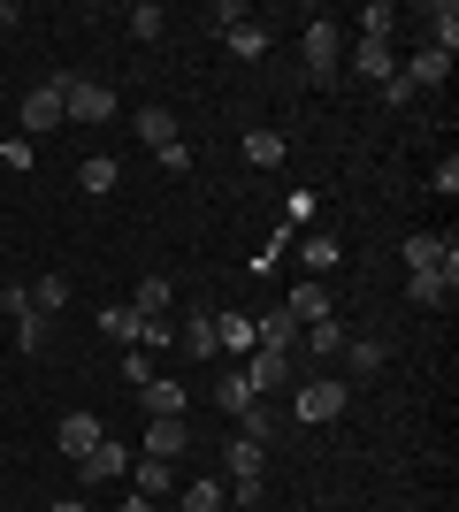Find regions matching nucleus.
<instances>
[{
	"label": "nucleus",
	"instance_id": "nucleus-15",
	"mask_svg": "<svg viewBox=\"0 0 459 512\" xmlns=\"http://www.w3.org/2000/svg\"><path fill=\"white\" fill-rule=\"evenodd\" d=\"M383 360H391V344L383 337H345V367L368 383V375H383Z\"/></svg>",
	"mask_w": 459,
	"mask_h": 512
},
{
	"label": "nucleus",
	"instance_id": "nucleus-6",
	"mask_svg": "<svg viewBox=\"0 0 459 512\" xmlns=\"http://www.w3.org/2000/svg\"><path fill=\"white\" fill-rule=\"evenodd\" d=\"M0 306H8V321H16V352H39V344H46V314L31 306V283H8V299H0Z\"/></svg>",
	"mask_w": 459,
	"mask_h": 512
},
{
	"label": "nucleus",
	"instance_id": "nucleus-27",
	"mask_svg": "<svg viewBox=\"0 0 459 512\" xmlns=\"http://www.w3.org/2000/svg\"><path fill=\"white\" fill-rule=\"evenodd\" d=\"M169 490H176V467H169V459H138V497H153V505H161Z\"/></svg>",
	"mask_w": 459,
	"mask_h": 512
},
{
	"label": "nucleus",
	"instance_id": "nucleus-10",
	"mask_svg": "<svg viewBox=\"0 0 459 512\" xmlns=\"http://www.w3.org/2000/svg\"><path fill=\"white\" fill-rule=\"evenodd\" d=\"M176 451H192V428H184V413H176V421H153V428H146V444H138V459H169V467H176Z\"/></svg>",
	"mask_w": 459,
	"mask_h": 512
},
{
	"label": "nucleus",
	"instance_id": "nucleus-17",
	"mask_svg": "<svg viewBox=\"0 0 459 512\" xmlns=\"http://www.w3.org/2000/svg\"><path fill=\"white\" fill-rule=\"evenodd\" d=\"M284 314L299 321V329H306V321H329V291H322V276H314V283H299V291L284 299Z\"/></svg>",
	"mask_w": 459,
	"mask_h": 512
},
{
	"label": "nucleus",
	"instance_id": "nucleus-20",
	"mask_svg": "<svg viewBox=\"0 0 459 512\" xmlns=\"http://www.w3.org/2000/svg\"><path fill=\"white\" fill-rule=\"evenodd\" d=\"M100 436H108V428L92 421V413H69V421H62V451H69V459H85V451L100 444Z\"/></svg>",
	"mask_w": 459,
	"mask_h": 512
},
{
	"label": "nucleus",
	"instance_id": "nucleus-19",
	"mask_svg": "<svg viewBox=\"0 0 459 512\" xmlns=\"http://www.w3.org/2000/svg\"><path fill=\"white\" fill-rule=\"evenodd\" d=\"M299 344H306V360H329V352H345V329H337V314H329V321H306Z\"/></svg>",
	"mask_w": 459,
	"mask_h": 512
},
{
	"label": "nucleus",
	"instance_id": "nucleus-31",
	"mask_svg": "<svg viewBox=\"0 0 459 512\" xmlns=\"http://www.w3.org/2000/svg\"><path fill=\"white\" fill-rule=\"evenodd\" d=\"M299 260L314 268V276H322V268H337V237H329V230H306V237H299Z\"/></svg>",
	"mask_w": 459,
	"mask_h": 512
},
{
	"label": "nucleus",
	"instance_id": "nucleus-41",
	"mask_svg": "<svg viewBox=\"0 0 459 512\" xmlns=\"http://www.w3.org/2000/svg\"><path fill=\"white\" fill-rule=\"evenodd\" d=\"M46 512H85V505H77V497H62V505H46Z\"/></svg>",
	"mask_w": 459,
	"mask_h": 512
},
{
	"label": "nucleus",
	"instance_id": "nucleus-24",
	"mask_svg": "<svg viewBox=\"0 0 459 512\" xmlns=\"http://www.w3.org/2000/svg\"><path fill=\"white\" fill-rule=\"evenodd\" d=\"M222 46H230L238 62H261V54H268V23H253V16H245V23H238V31H230Z\"/></svg>",
	"mask_w": 459,
	"mask_h": 512
},
{
	"label": "nucleus",
	"instance_id": "nucleus-11",
	"mask_svg": "<svg viewBox=\"0 0 459 512\" xmlns=\"http://www.w3.org/2000/svg\"><path fill=\"white\" fill-rule=\"evenodd\" d=\"M176 352H184V360H222L215 314H192V321H184V329H176Z\"/></svg>",
	"mask_w": 459,
	"mask_h": 512
},
{
	"label": "nucleus",
	"instance_id": "nucleus-38",
	"mask_svg": "<svg viewBox=\"0 0 459 512\" xmlns=\"http://www.w3.org/2000/svg\"><path fill=\"white\" fill-rule=\"evenodd\" d=\"M123 383H153V352H138V344H131V352H123Z\"/></svg>",
	"mask_w": 459,
	"mask_h": 512
},
{
	"label": "nucleus",
	"instance_id": "nucleus-33",
	"mask_svg": "<svg viewBox=\"0 0 459 512\" xmlns=\"http://www.w3.org/2000/svg\"><path fill=\"white\" fill-rule=\"evenodd\" d=\"M100 337H115L123 352H131V344H138V314H131V306H108V314H100Z\"/></svg>",
	"mask_w": 459,
	"mask_h": 512
},
{
	"label": "nucleus",
	"instance_id": "nucleus-14",
	"mask_svg": "<svg viewBox=\"0 0 459 512\" xmlns=\"http://www.w3.org/2000/svg\"><path fill=\"white\" fill-rule=\"evenodd\" d=\"M138 406H146L153 421H176V413H184V383H169V375H153V383H138Z\"/></svg>",
	"mask_w": 459,
	"mask_h": 512
},
{
	"label": "nucleus",
	"instance_id": "nucleus-30",
	"mask_svg": "<svg viewBox=\"0 0 459 512\" xmlns=\"http://www.w3.org/2000/svg\"><path fill=\"white\" fill-rule=\"evenodd\" d=\"M429 46H437V54H452V46H459V8H452V0L429 8Z\"/></svg>",
	"mask_w": 459,
	"mask_h": 512
},
{
	"label": "nucleus",
	"instance_id": "nucleus-1",
	"mask_svg": "<svg viewBox=\"0 0 459 512\" xmlns=\"http://www.w3.org/2000/svg\"><path fill=\"white\" fill-rule=\"evenodd\" d=\"M299 54H306V69L329 85V77L345 69V31H337L329 16H314V23H306V39H299Z\"/></svg>",
	"mask_w": 459,
	"mask_h": 512
},
{
	"label": "nucleus",
	"instance_id": "nucleus-23",
	"mask_svg": "<svg viewBox=\"0 0 459 512\" xmlns=\"http://www.w3.org/2000/svg\"><path fill=\"white\" fill-rule=\"evenodd\" d=\"M138 138H146L153 153L176 146V115H169V107H138Z\"/></svg>",
	"mask_w": 459,
	"mask_h": 512
},
{
	"label": "nucleus",
	"instance_id": "nucleus-12",
	"mask_svg": "<svg viewBox=\"0 0 459 512\" xmlns=\"http://www.w3.org/2000/svg\"><path fill=\"white\" fill-rule=\"evenodd\" d=\"M352 69H360L368 85H391V77H398V54H391V39H360V46H352Z\"/></svg>",
	"mask_w": 459,
	"mask_h": 512
},
{
	"label": "nucleus",
	"instance_id": "nucleus-21",
	"mask_svg": "<svg viewBox=\"0 0 459 512\" xmlns=\"http://www.w3.org/2000/svg\"><path fill=\"white\" fill-rule=\"evenodd\" d=\"M276 428H284V421H276V413H268V406H261V398H253V406H245V413H238V436H245V444H261V451H268V444H276Z\"/></svg>",
	"mask_w": 459,
	"mask_h": 512
},
{
	"label": "nucleus",
	"instance_id": "nucleus-4",
	"mask_svg": "<svg viewBox=\"0 0 459 512\" xmlns=\"http://www.w3.org/2000/svg\"><path fill=\"white\" fill-rule=\"evenodd\" d=\"M54 123H69L62 115V77H46V85L23 92V138H46Z\"/></svg>",
	"mask_w": 459,
	"mask_h": 512
},
{
	"label": "nucleus",
	"instance_id": "nucleus-9",
	"mask_svg": "<svg viewBox=\"0 0 459 512\" xmlns=\"http://www.w3.org/2000/svg\"><path fill=\"white\" fill-rule=\"evenodd\" d=\"M398 260L421 276V268H444V260H459V245H452V237H437V230H414L406 245H398Z\"/></svg>",
	"mask_w": 459,
	"mask_h": 512
},
{
	"label": "nucleus",
	"instance_id": "nucleus-42",
	"mask_svg": "<svg viewBox=\"0 0 459 512\" xmlns=\"http://www.w3.org/2000/svg\"><path fill=\"white\" fill-rule=\"evenodd\" d=\"M8 23H16V8H8V0H0V31H8Z\"/></svg>",
	"mask_w": 459,
	"mask_h": 512
},
{
	"label": "nucleus",
	"instance_id": "nucleus-3",
	"mask_svg": "<svg viewBox=\"0 0 459 512\" xmlns=\"http://www.w3.org/2000/svg\"><path fill=\"white\" fill-rule=\"evenodd\" d=\"M62 115L69 123H115V92L92 77H62Z\"/></svg>",
	"mask_w": 459,
	"mask_h": 512
},
{
	"label": "nucleus",
	"instance_id": "nucleus-40",
	"mask_svg": "<svg viewBox=\"0 0 459 512\" xmlns=\"http://www.w3.org/2000/svg\"><path fill=\"white\" fill-rule=\"evenodd\" d=\"M123 512H161V505H153V497H138V490H131V505H123Z\"/></svg>",
	"mask_w": 459,
	"mask_h": 512
},
{
	"label": "nucleus",
	"instance_id": "nucleus-2",
	"mask_svg": "<svg viewBox=\"0 0 459 512\" xmlns=\"http://www.w3.org/2000/svg\"><path fill=\"white\" fill-rule=\"evenodd\" d=\"M345 406H352V383H337V375H314V383L291 398V421H337Z\"/></svg>",
	"mask_w": 459,
	"mask_h": 512
},
{
	"label": "nucleus",
	"instance_id": "nucleus-22",
	"mask_svg": "<svg viewBox=\"0 0 459 512\" xmlns=\"http://www.w3.org/2000/svg\"><path fill=\"white\" fill-rule=\"evenodd\" d=\"M284 138H276V130H245V161H253V169H284Z\"/></svg>",
	"mask_w": 459,
	"mask_h": 512
},
{
	"label": "nucleus",
	"instance_id": "nucleus-7",
	"mask_svg": "<svg viewBox=\"0 0 459 512\" xmlns=\"http://www.w3.org/2000/svg\"><path fill=\"white\" fill-rule=\"evenodd\" d=\"M406 299H414V306H452V299H459V260H444V268H421V276H406Z\"/></svg>",
	"mask_w": 459,
	"mask_h": 512
},
{
	"label": "nucleus",
	"instance_id": "nucleus-25",
	"mask_svg": "<svg viewBox=\"0 0 459 512\" xmlns=\"http://www.w3.org/2000/svg\"><path fill=\"white\" fill-rule=\"evenodd\" d=\"M77 184H85L92 199H100V192H115V184H123V169H115V153H92L85 169H77Z\"/></svg>",
	"mask_w": 459,
	"mask_h": 512
},
{
	"label": "nucleus",
	"instance_id": "nucleus-18",
	"mask_svg": "<svg viewBox=\"0 0 459 512\" xmlns=\"http://www.w3.org/2000/svg\"><path fill=\"white\" fill-rule=\"evenodd\" d=\"M222 505H230V490H222V482H207V474L176 490V512H222Z\"/></svg>",
	"mask_w": 459,
	"mask_h": 512
},
{
	"label": "nucleus",
	"instance_id": "nucleus-34",
	"mask_svg": "<svg viewBox=\"0 0 459 512\" xmlns=\"http://www.w3.org/2000/svg\"><path fill=\"white\" fill-rule=\"evenodd\" d=\"M31 306H39V314H62L69 306V276H39L31 283Z\"/></svg>",
	"mask_w": 459,
	"mask_h": 512
},
{
	"label": "nucleus",
	"instance_id": "nucleus-35",
	"mask_svg": "<svg viewBox=\"0 0 459 512\" xmlns=\"http://www.w3.org/2000/svg\"><path fill=\"white\" fill-rule=\"evenodd\" d=\"M391 23H398L391 0H368V8H360V39H391Z\"/></svg>",
	"mask_w": 459,
	"mask_h": 512
},
{
	"label": "nucleus",
	"instance_id": "nucleus-37",
	"mask_svg": "<svg viewBox=\"0 0 459 512\" xmlns=\"http://www.w3.org/2000/svg\"><path fill=\"white\" fill-rule=\"evenodd\" d=\"M238 23H245V0H215V8H207V31H222V39H230Z\"/></svg>",
	"mask_w": 459,
	"mask_h": 512
},
{
	"label": "nucleus",
	"instance_id": "nucleus-26",
	"mask_svg": "<svg viewBox=\"0 0 459 512\" xmlns=\"http://www.w3.org/2000/svg\"><path fill=\"white\" fill-rule=\"evenodd\" d=\"M215 406L230 413V421H238V413L253 406V383H245V367H230V375H222V383H215Z\"/></svg>",
	"mask_w": 459,
	"mask_h": 512
},
{
	"label": "nucleus",
	"instance_id": "nucleus-8",
	"mask_svg": "<svg viewBox=\"0 0 459 512\" xmlns=\"http://www.w3.org/2000/svg\"><path fill=\"white\" fill-rule=\"evenodd\" d=\"M77 474H85V482H123V474H131V444L100 436V444H92L85 459H77Z\"/></svg>",
	"mask_w": 459,
	"mask_h": 512
},
{
	"label": "nucleus",
	"instance_id": "nucleus-28",
	"mask_svg": "<svg viewBox=\"0 0 459 512\" xmlns=\"http://www.w3.org/2000/svg\"><path fill=\"white\" fill-rule=\"evenodd\" d=\"M138 321H169V276H146L138 283V306H131Z\"/></svg>",
	"mask_w": 459,
	"mask_h": 512
},
{
	"label": "nucleus",
	"instance_id": "nucleus-39",
	"mask_svg": "<svg viewBox=\"0 0 459 512\" xmlns=\"http://www.w3.org/2000/svg\"><path fill=\"white\" fill-rule=\"evenodd\" d=\"M284 222H291V230H306V222H314V192H291L284 199Z\"/></svg>",
	"mask_w": 459,
	"mask_h": 512
},
{
	"label": "nucleus",
	"instance_id": "nucleus-16",
	"mask_svg": "<svg viewBox=\"0 0 459 512\" xmlns=\"http://www.w3.org/2000/svg\"><path fill=\"white\" fill-rule=\"evenodd\" d=\"M398 77H406V85H452V54H437V46H421L414 62L398 69Z\"/></svg>",
	"mask_w": 459,
	"mask_h": 512
},
{
	"label": "nucleus",
	"instance_id": "nucleus-32",
	"mask_svg": "<svg viewBox=\"0 0 459 512\" xmlns=\"http://www.w3.org/2000/svg\"><path fill=\"white\" fill-rule=\"evenodd\" d=\"M222 459H230V482H261V444H245V436H238Z\"/></svg>",
	"mask_w": 459,
	"mask_h": 512
},
{
	"label": "nucleus",
	"instance_id": "nucleus-13",
	"mask_svg": "<svg viewBox=\"0 0 459 512\" xmlns=\"http://www.w3.org/2000/svg\"><path fill=\"white\" fill-rule=\"evenodd\" d=\"M253 344H261V352H299V321H291L284 306H276V314H261V321H253Z\"/></svg>",
	"mask_w": 459,
	"mask_h": 512
},
{
	"label": "nucleus",
	"instance_id": "nucleus-36",
	"mask_svg": "<svg viewBox=\"0 0 459 512\" xmlns=\"http://www.w3.org/2000/svg\"><path fill=\"white\" fill-rule=\"evenodd\" d=\"M161 31H169V8L138 0V8H131V39H161Z\"/></svg>",
	"mask_w": 459,
	"mask_h": 512
},
{
	"label": "nucleus",
	"instance_id": "nucleus-5",
	"mask_svg": "<svg viewBox=\"0 0 459 512\" xmlns=\"http://www.w3.org/2000/svg\"><path fill=\"white\" fill-rule=\"evenodd\" d=\"M291 375H299V352H245V383H253V398L261 390H291Z\"/></svg>",
	"mask_w": 459,
	"mask_h": 512
},
{
	"label": "nucleus",
	"instance_id": "nucleus-29",
	"mask_svg": "<svg viewBox=\"0 0 459 512\" xmlns=\"http://www.w3.org/2000/svg\"><path fill=\"white\" fill-rule=\"evenodd\" d=\"M215 337H222V352H253V314H215Z\"/></svg>",
	"mask_w": 459,
	"mask_h": 512
}]
</instances>
